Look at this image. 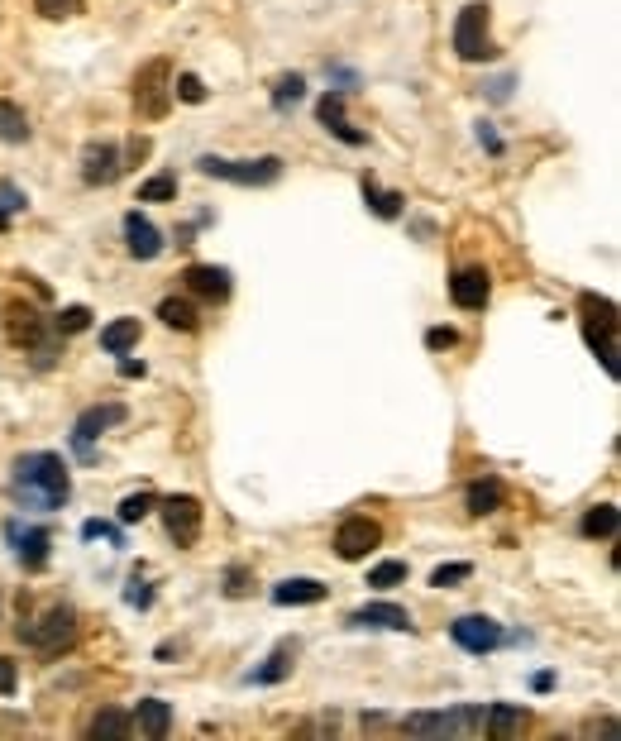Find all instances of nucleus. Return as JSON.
<instances>
[{
    "mask_svg": "<svg viewBox=\"0 0 621 741\" xmlns=\"http://www.w3.org/2000/svg\"><path fill=\"white\" fill-rule=\"evenodd\" d=\"M287 675H292V646H278V651L249 675V684H282Z\"/></svg>",
    "mask_w": 621,
    "mask_h": 741,
    "instance_id": "nucleus-26",
    "label": "nucleus"
},
{
    "mask_svg": "<svg viewBox=\"0 0 621 741\" xmlns=\"http://www.w3.org/2000/svg\"><path fill=\"white\" fill-rule=\"evenodd\" d=\"M206 177H220V182H235V187H268L282 177V158L268 153V158H249V163H230V158H201L196 163Z\"/></svg>",
    "mask_w": 621,
    "mask_h": 741,
    "instance_id": "nucleus-6",
    "label": "nucleus"
},
{
    "mask_svg": "<svg viewBox=\"0 0 621 741\" xmlns=\"http://www.w3.org/2000/svg\"><path fill=\"white\" fill-rule=\"evenodd\" d=\"M182 283L192 287L196 297L206 302H230V268H215V263H192L182 273Z\"/></svg>",
    "mask_w": 621,
    "mask_h": 741,
    "instance_id": "nucleus-15",
    "label": "nucleus"
},
{
    "mask_svg": "<svg viewBox=\"0 0 621 741\" xmlns=\"http://www.w3.org/2000/svg\"><path fill=\"white\" fill-rule=\"evenodd\" d=\"M464 507H469L473 517H483V512H497V507H502V483H497V479L473 483L469 493H464Z\"/></svg>",
    "mask_w": 621,
    "mask_h": 741,
    "instance_id": "nucleus-25",
    "label": "nucleus"
},
{
    "mask_svg": "<svg viewBox=\"0 0 621 741\" xmlns=\"http://www.w3.org/2000/svg\"><path fill=\"white\" fill-rule=\"evenodd\" d=\"M120 173H125V163H120V149H115V144H86L82 149V182L86 187H110Z\"/></svg>",
    "mask_w": 621,
    "mask_h": 741,
    "instance_id": "nucleus-12",
    "label": "nucleus"
},
{
    "mask_svg": "<svg viewBox=\"0 0 621 741\" xmlns=\"http://www.w3.org/2000/svg\"><path fill=\"white\" fill-rule=\"evenodd\" d=\"M134 722H139V732L149 741H163L172 732V708L163 698H144V703L134 708Z\"/></svg>",
    "mask_w": 621,
    "mask_h": 741,
    "instance_id": "nucleus-19",
    "label": "nucleus"
},
{
    "mask_svg": "<svg viewBox=\"0 0 621 741\" xmlns=\"http://www.w3.org/2000/svg\"><path fill=\"white\" fill-rule=\"evenodd\" d=\"M583 536H617V507L612 502H598V507H588L583 512Z\"/></svg>",
    "mask_w": 621,
    "mask_h": 741,
    "instance_id": "nucleus-28",
    "label": "nucleus"
},
{
    "mask_svg": "<svg viewBox=\"0 0 621 741\" xmlns=\"http://www.w3.org/2000/svg\"><path fill=\"white\" fill-rule=\"evenodd\" d=\"M321 125L335 139H344V144H364V130H354L349 120H344V91H325L321 96Z\"/></svg>",
    "mask_w": 621,
    "mask_h": 741,
    "instance_id": "nucleus-17",
    "label": "nucleus"
},
{
    "mask_svg": "<svg viewBox=\"0 0 621 741\" xmlns=\"http://www.w3.org/2000/svg\"><path fill=\"white\" fill-rule=\"evenodd\" d=\"M172 197H177V182L172 177H149L139 187V201H172Z\"/></svg>",
    "mask_w": 621,
    "mask_h": 741,
    "instance_id": "nucleus-36",
    "label": "nucleus"
},
{
    "mask_svg": "<svg viewBox=\"0 0 621 741\" xmlns=\"http://www.w3.org/2000/svg\"><path fill=\"white\" fill-rule=\"evenodd\" d=\"M426 345L430 349H454L459 345V335H454L450 326H435V330H426Z\"/></svg>",
    "mask_w": 621,
    "mask_h": 741,
    "instance_id": "nucleus-40",
    "label": "nucleus"
},
{
    "mask_svg": "<svg viewBox=\"0 0 621 741\" xmlns=\"http://www.w3.org/2000/svg\"><path fill=\"white\" fill-rule=\"evenodd\" d=\"M82 5L86 0H34V10H39L43 20H77Z\"/></svg>",
    "mask_w": 621,
    "mask_h": 741,
    "instance_id": "nucleus-32",
    "label": "nucleus"
},
{
    "mask_svg": "<svg viewBox=\"0 0 621 741\" xmlns=\"http://www.w3.org/2000/svg\"><path fill=\"white\" fill-rule=\"evenodd\" d=\"M163 526L177 545H196L201 541V502L192 493H172L163 498Z\"/></svg>",
    "mask_w": 621,
    "mask_h": 741,
    "instance_id": "nucleus-8",
    "label": "nucleus"
},
{
    "mask_svg": "<svg viewBox=\"0 0 621 741\" xmlns=\"http://www.w3.org/2000/svg\"><path fill=\"white\" fill-rule=\"evenodd\" d=\"M24 206H29V197H20V187L5 182V187H0V211L10 216V211H24Z\"/></svg>",
    "mask_w": 621,
    "mask_h": 741,
    "instance_id": "nucleus-39",
    "label": "nucleus"
},
{
    "mask_svg": "<svg viewBox=\"0 0 621 741\" xmlns=\"http://www.w3.org/2000/svg\"><path fill=\"white\" fill-rule=\"evenodd\" d=\"M125 603H129V608H149V603H153L149 584H139V579H134V584L125 589Z\"/></svg>",
    "mask_w": 621,
    "mask_h": 741,
    "instance_id": "nucleus-41",
    "label": "nucleus"
},
{
    "mask_svg": "<svg viewBox=\"0 0 621 741\" xmlns=\"http://www.w3.org/2000/svg\"><path fill=\"white\" fill-rule=\"evenodd\" d=\"M521 727H526V713H521L516 703H493V708L483 713V732H488V737H497V741L516 737Z\"/></svg>",
    "mask_w": 621,
    "mask_h": 741,
    "instance_id": "nucleus-20",
    "label": "nucleus"
},
{
    "mask_svg": "<svg viewBox=\"0 0 621 741\" xmlns=\"http://www.w3.org/2000/svg\"><path fill=\"white\" fill-rule=\"evenodd\" d=\"M172 106V63L168 58H153L149 67H139L134 77V110L144 120H163Z\"/></svg>",
    "mask_w": 621,
    "mask_h": 741,
    "instance_id": "nucleus-5",
    "label": "nucleus"
},
{
    "mask_svg": "<svg viewBox=\"0 0 621 741\" xmlns=\"http://www.w3.org/2000/svg\"><path fill=\"white\" fill-rule=\"evenodd\" d=\"M172 96H182L187 106H201V101H206V82H201L196 72H182V77L172 82Z\"/></svg>",
    "mask_w": 621,
    "mask_h": 741,
    "instance_id": "nucleus-34",
    "label": "nucleus"
},
{
    "mask_svg": "<svg viewBox=\"0 0 621 741\" xmlns=\"http://www.w3.org/2000/svg\"><path fill=\"white\" fill-rule=\"evenodd\" d=\"M488 5H464L459 10V24H454V53L464 58V63H493L497 58V44H493V34H488Z\"/></svg>",
    "mask_w": 621,
    "mask_h": 741,
    "instance_id": "nucleus-4",
    "label": "nucleus"
},
{
    "mask_svg": "<svg viewBox=\"0 0 621 741\" xmlns=\"http://www.w3.org/2000/svg\"><path fill=\"white\" fill-rule=\"evenodd\" d=\"M416 737H464V732H478L483 727V708H450V713H411L402 722Z\"/></svg>",
    "mask_w": 621,
    "mask_h": 741,
    "instance_id": "nucleus-7",
    "label": "nucleus"
},
{
    "mask_svg": "<svg viewBox=\"0 0 621 741\" xmlns=\"http://www.w3.org/2000/svg\"><path fill=\"white\" fill-rule=\"evenodd\" d=\"M450 297H454V306H464V311H483L488 297H493V273H488V268H459L450 283Z\"/></svg>",
    "mask_w": 621,
    "mask_h": 741,
    "instance_id": "nucleus-13",
    "label": "nucleus"
},
{
    "mask_svg": "<svg viewBox=\"0 0 621 741\" xmlns=\"http://www.w3.org/2000/svg\"><path fill=\"white\" fill-rule=\"evenodd\" d=\"M86 326H91V311H86V306H63L58 321H53L58 335H77V330H86Z\"/></svg>",
    "mask_w": 621,
    "mask_h": 741,
    "instance_id": "nucleus-33",
    "label": "nucleus"
},
{
    "mask_svg": "<svg viewBox=\"0 0 621 741\" xmlns=\"http://www.w3.org/2000/svg\"><path fill=\"white\" fill-rule=\"evenodd\" d=\"M469 574H473L469 565H440L435 574H430V584H435V589H450V584H464Z\"/></svg>",
    "mask_w": 621,
    "mask_h": 741,
    "instance_id": "nucleus-37",
    "label": "nucleus"
},
{
    "mask_svg": "<svg viewBox=\"0 0 621 741\" xmlns=\"http://www.w3.org/2000/svg\"><path fill=\"white\" fill-rule=\"evenodd\" d=\"M450 636H454V646H464V651H473V655H488V651H497V646H502V627H497L493 617H483V612L454 617Z\"/></svg>",
    "mask_w": 621,
    "mask_h": 741,
    "instance_id": "nucleus-11",
    "label": "nucleus"
},
{
    "mask_svg": "<svg viewBox=\"0 0 621 741\" xmlns=\"http://www.w3.org/2000/svg\"><path fill=\"white\" fill-rule=\"evenodd\" d=\"M507 87H512V82L502 77V82H493V87H488V96H493V101H507Z\"/></svg>",
    "mask_w": 621,
    "mask_h": 741,
    "instance_id": "nucleus-44",
    "label": "nucleus"
},
{
    "mask_svg": "<svg viewBox=\"0 0 621 741\" xmlns=\"http://www.w3.org/2000/svg\"><path fill=\"white\" fill-rule=\"evenodd\" d=\"M120 373H125V378H144V359H125Z\"/></svg>",
    "mask_w": 621,
    "mask_h": 741,
    "instance_id": "nucleus-43",
    "label": "nucleus"
},
{
    "mask_svg": "<svg viewBox=\"0 0 621 741\" xmlns=\"http://www.w3.org/2000/svg\"><path fill=\"white\" fill-rule=\"evenodd\" d=\"M5 225H10V216H5V211H0V230H5Z\"/></svg>",
    "mask_w": 621,
    "mask_h": 741,
    "instance_id": "nucleus-45",
    "label": "nucleus"
},
{
    "mask_svg": "<svg viewBox=\"0 0 621 741\" xmlns=\"http://www.w3.org/2000/svg\"><path fill=\"white\" fill-rule=\"evenodd\" d=\"M149 512H153V493H134V498H125V502H120V522H125V526L144 522Z\"/></svg>",
    "mask_w": 621,
    "mask_h": 741,
    "instance_id": "nucleus-35",
    "label": "nucleus"
},
{
    "mask_svg": "<svg viewBox=\"0 0 621 741\" xmlns=\"http://www.w3.org/2000/svg\"><path fill=\"white\" fill-rule=\"evenodd\" d=\"M364 201L373 206V216H383V220L402 216V192H383L373 177H364Z\"/></svg>",
    "mask_w": 621,
    "mask_h": 741,
    "instance_id": "nucleus-27",
    "label": "nucleus"
},
{
    "mask_svg": "<svg viewBox=\"0 0 621 741\" xmlns=\"http://www.w3.org/2000/svg\"><path fill=\"white\" fill-rule=\"evenodd\" d=\"M15 493H20L29 507H63L72 498V479H67V464L53 450H34V455L15 459Z\"/></svg>",
    "mask_w": 621,
    "mask_h": 741,
    "instance_id": "nucleus-1",
    "label": "nucleus"
},
{
    "mask_svg": "<svg viewBox=\"0 0 621 741\" xmlns=\"http://www.w3.org/2000/svg\"><path fill=\"white\" fill-rule=\"evenodd\" d=\"M278 608H306V603H325V584L321 579H282L273 589Z\"/></svg>",
    "mask_w": 621,
    "mask_h": 741,
    "instance_id": "nucleus-18",
    "label": "nucleus"
},
{
    "mask_svg": "<svg viewBox=\"0 0 621 741\" xmlns=\"http://www.w3.org/2000/svg\"><path fill=\"white\" fill-rule=\"evenodd\" d=\"M0 139L5 144H24L29 139V115L20 106H10V101H0Z\"/></svg>",
    "mask_w": 621,
    "mask_h": 741,
    "instance_id": "nucleus-29",
    "label": "nucleus"
},
{
    "mask_svg": "<svg viewBox=\"0 0 621 741\" xmlns=\"http://www.w3.org/2000/svg\"><path fill=\"white\" fill-rule=\"evenodd\" d=\"M125 421V407L120 402H106V407H86L82 416H77V426H72V450L82 459H96L91 455V445H96V436H106L110 426H120Z\"/></svg>",
    "mask_w": 621,
    "mask_h": 741,
    "instance_id": "nucleus-9",
    "label": "nucleus"
},
{
    "mask_svg": "<svg viewBox=\"0 0 621 741\" xmlns=\"http://www.w3.org/2000/svg\"><path fill=\"white\" fill-rule=\"evenodd\" d=\"M407 579V565L402 560H383V565L368 569V589H392V584H402Z\"/></svg>",
    "mask_w": 621,
    "mask_h": 741,
    "instance_id": "nucleus-30",
    "label": "nucleus"
},
{
    "mask_svg": "<svg viewBox=\"0 0 621 741\" xmlns=\"http://www.w3.org/2000/svg\"><path fill=\"white\" fill-rule=\"evenodd\" d=\"M301 96H306V77H278V87H273V106L278 110H287V106H297Z\"/></svg>",
    "mask_w": 621,
    "mask_h": 741,
    "instance_id": "nucleus-31",
    "label": "nucleus"
},
{
    "mask_svg": "<svg viewBox=\"0 0 621 741\" xmlns=\"http://www.w3.org/2000/svg\"><path fill=\"white\" fill-rule=\"evenodd\" d=\"M383 545V526L373 517H344L340 531H335V555L340 560H364L368 550Z\"/></svg>",
    "mask_w": 621,
    "mask_h": 741,
    "instance_id": "nucleus-10",
    "label": "nucleus"
},
{
    "mask_svg": "<svg viewBox=\"0 0 621 741\" xmlns=\"http://www.w3.org/2000/svg\"><path fill=\"white\" fill-rule=\"evenodd\" d=\"M15 545H20V565L24 569H43L48 565V545H53V536H48L43 526H29L24 536H15Z\"/></svg>",
    "mask_w": 621,
    "mask_h": 741,
    "instance_id": "nucleus-21",
    "label": "nucleus"
},
{
    "mask_svg": "<svg viewBox=\"0 0 621 741\" xmlns=\"http://www.w3.org/2000/svg\"><path fill=\"white\" fill-rule=\"evenodd\" d=\"M5 335H10V345L29 349L39 369H48V364L58 359V340H53V330L43 326V316L34 311V306L5 302Z\"/></svg>",
    "mask_w": 621,
    "mask_h": 741,
    "instance_id": "nucleus-2",
    "label": "nucleus"
},
{
    "mask_svg": "<svg viewBox=\"0 0 621 741\" xmlns=\"http://www.w3.org/2000/svg\"><path fill=\"white\" fill-rule=\"evenodd\" d=\"M129 732H134V718H125L120 708H106V713L91 718V737L96 741H125Z\"/></svg>",
    "mask_w": 621,
    "mask_h": 741,
    "instance_id": "nucleus-23",
    "label": "nucleus"
},
{
    "mask_svg": "<svg viewBox=\"0 0 621 741\" xmlns=\"http://www.w3.org/2000/svg\"><path fill=\"white\" fill-rule=\"evenodd\" d=\"M225 593H230V598H244V593H249V569L244 565L225 569Z\"/></svg>",
    "mask_w": 621,
    "mask_h": 741,
    "instance_id": "nucleus-38",
    "label": "nucleus"
},
{
    "mask_svg": "<svg viewBox=\"0 0 621 741\" xmlns=\"http://www.w3.org/2000/svg\"><path fill=\"white\" fill-rule=\"evenodd\" d=\"M158 321L163 326H172V330H182V335H192L201 321H196V311H192V302H182V297H163L158 302Z\"/></svg>",
    "mask_w": 621,
    "mask_h": 741,
    "instance_id": "nucleus-24",
    "label": "nucleus"
},
{
    "mask_svg": "<svg viewBox=\"0 0 621 741\" xmlns=\"http://www.w3.org/2000/svg\"><path fill=\"white\" fill-rule=\"evenodd\" d=\"M349 627H383V632H411V612L402 603H364L349 617Z\"/></svg>",
    "mask_w": 621,
    "mask_h": 741,
    "instance_id": "nucleus-16",
    "label": "nucleus"
},
{
    "mask_svg": "<svg viewBox=\"0 0 621 741\" xmlns=\"http://www.w3.org/2000/svg\"><path fill=\"white\" fill-rule=\"evenodd\" d=\"M125 244H129V254H134V259L149 263V259H158V254H163V230H158L149 216L129 211V216H125Z\"/></svg>",
    "mask_w": 621,
    "mask_h": 741,
    "instance_id": "nucleus-14",
    "label": "nucleus"
},
{
    "mask_svg": "<svg viewBox=\"0 0 621 741\" xmlns=\"http://www.w3.org/2000/svg\"><path fill=\"white\" fill-rule=\"evenodd\" d=\"M10 689H15V665L0 655V694H10Z\"/></svg>",
    "mask_w": 621,
    "mask_h": 741,
    "instance_id": "nucleus-42",
    "label": "nucleus"
},
{
    "mask_svg": "<svg viewBox=\"0 0 621 741\" xmlns=\"http://www.w3.org/2000/svg\"><path fill=\"white\" fill-rule=\"evenodd\" d=\"M134 345H139V321H134V316H120V321H110V326L101 330V349H106V354H129Z\"/></svg>",
    "mask_w": 621,
    "mask_h": 741,
    "instance_id": "nucleus-22",
    "label": "nucleus"
},
{
    "mask_svg": "<svg viewBox=\"0 0 621 741\" xmlns=\"http://www.w3.org/2000/svg\"><path fill=\"white\" fill-rule=\"evenodd\" d=\"M20 641L43 655H58L63 646L77 641V612L67 608V603H58V608L43 612L39 622H20Z\"/></svg>",
    "mask_w": 621,
    "mask_h": 741,
    "instance_id": "nucleus-3",
    "label": "nucleus"
}]
</instances>
